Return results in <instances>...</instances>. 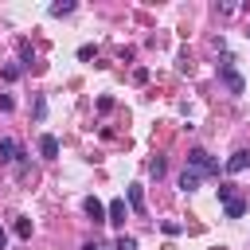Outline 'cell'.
Segmentation results:
<instances>
[{
    "label": "cell",
    "instance_id": "obj_1",
    "mask_svg": "<svg viewBox=\"0 0 250 250\" xmlns=\"http://www.w3.org/2000/svg\"><path fill=\"white\" fill-rule=\"evenodd\" d=\"M188 168L199 172V176H219V160L211 152H203V148H191L188 152Z\"/></svg>",
    "mask_w": 250,
    "mask_h": 250
},
{
    "label": "cell",
    "instance_id": "obj_7",
    "mask_svg": "<svg viewBox=\"0 0 250 250\" xmlns=\"http://www.w3.org/2000/svg\"><path fill=\"white\" fill-rule=\"evenodd\" d=\"M82 207H86V215H90L94 223H105V203H102V199H94V195H90Z\"/></svg>",
    "mask_w": 250,
    "mask_h": 250
},
{
    "label": "cell",
    "instance_id": "obj_19",
    "mask_svg": "<svg viewBox=\"0 0 250 250\" xmlns=\"http://www.w3.org/2000/svg\"><path fill=\"white\" fill-rule=\"evenodd\" d=\"M4 246H8V230L0 227V250H4Z\"/></svg>",
    "mask_w": 250,
    "mask_h": 250
},
{
    "label": "cell",
    "instance_id": "obj_5",
    "mask_svg": "<svg viewBox=\"0 0 250 250\" xmlns=\"http://www.w3.org/2000/svg\"><path fill=\"white\" fill-rule=\"evenodd\" d=\"M39 156H43V160H55V156H59V137L43 133V137H39Z\"/></svg>",
    "mask_w": 250,
    "mask_h": 250
},
{
    "label": "cell",
    "instance_id": "obj_4",
    "mask_svg": "<svg viewBox=\"0 0 250 250\" xmlns=\"http://www.w3.org/2000/svg\"><path fill=\"white\" fill-rule=\"evenodd\" d=\"M129 219V207H125V199H113L109 207H105V223H113V227H121Z\"/></svg>",
    "mask_w": 250,
    "mask_h": 250
},
{
    "label": "cell",
    "instance_id": "obj_3",
    "mask_svg": "<svg viewBox=\"0 0 250 250\" xmlns=\"http://www.w3.org/2000/svg\"><path fill=\"white\" fill-rule=\"evenodd\" d=\"M20 156H23L20 141H12V137H0V164H16Z\"/></svg>",
    "mask_w": 250,
    "mask_h": 250
},
{
    "label": "cell",
    "instance_id": "obj_18",
    "mask_svg": "<svg viewBox=\"0 0 250 250\" xmlns=\"http://www.w3.org/2000/svg\"><path fill=\"white\" fill-rule=\"evenodd\" d=\"M12 105H16V102H12L8 94H0V113H12Z\"/></svg>",
    "mask_w": 250,
    "mask_h": 250
},
{
    "label": "cell",
    "instance_id": "obj_15",
    "mask_svg": "<svg viewBox=\"0 0 250 250\" xmlns=\"http://www.w3.org/2000/svg\"><path fill=\"white\" fill-rule=\"evenodd\" d=\"M20 74H23V66H20V62H8V66H4V78H8V82H16Z\"/></svg>",
    "mask_w": 250,
    "mask_h": 250
},
{
    "label": "cell",
    "instance_id": "obj_21",
    "mask_svg": "<svg viewBox=\"0 0 250 250\" xmlns=\"http://www.w3.org/2000/svg\"><path fill=\"white\" fill-rule=\"evenodd\" d=\"M246 35H250V27H246Z\"/></svg>",
    "mask_w": 250,
    "mask_h": 250
},
{
    "label": "cell",
    "instance_id": "obj_20",
    "mask_svg": "<svg viewBox=\"0 0 250 250\" xmlns=\"http://www.w3.org/2000/svg\"><path fill=\"white\" fill-rule=\"evenodd\" d=\"M82 250H98V242H82Z\"/></svg>",
    "mask_w": 250,
    "mask_h": 250
},
{
    "label": "cell",
    "instance_id": "obj_9",
    "mask_svg": "<svg viewBox=\"0 0 250 250\" xmlns=\"http://www.w3.org/2000/svg\"><path fill=\"white\" fill-rule=\"evenodd\" d=\"M129 211H145V191H141V184L129 188Z\"/></svg>",
    "mask_w": 250,
    "mask_h": 250
},
{
    "label": "cell",
    "instance_id": "obj_6",
    "mask_svg": "<svg viewBox=\"0 0 250 250\" xmlns=\"http://www.w3.org/2000/svg\"><path fill=\"white\" fill-rule=\"evenodd\" d=\"M250 168V148H238L230 160H227V172H246Z\"/></svg>",
    "mask_w": 250,
    "mask_h": 250
},
{
    "label": "cell",
    "instance_id": "obj_14",
    "mask_svg": "<svg viewBox=\"0 0 250 250\" xmlns=\"http://www.w3.org/2000/svg\"><path fill=\"white\" fill-rule=\"evenodd\" d=\"M74 12V4L70 0H62V4H51V16H70Z\"/></svg>",
    "mask_w": 250,
    "mask_h": 250
},
{
    "label": "cell",
    "instance_id": "obj_13",
    "mask_svg": "<svg viewBox=\"0 0 250 250\" xmlns=\"http://www.w3.org/2000/svg\"><path fill=\"white\" fill-rule=\"evenodd\" d=\"M113 250H137V238H129V234H117Z\"/></svg>",
    "mask_w": 250,
    "mask_h": 250
},
{
    "label": "cell",
    "instance_id": "obj_8",
    "mask_svg": "<svg viewBox=\"0 0 250 250\" xmlns=\"http://www.w3.org/2000/svg\"><path fill=\"white\" fill-rule=\"evenodd\" d=\"M199 180H203L199 172H191V168H184V176H180V191H195V188H199Z\"/></svg>",
    "mask_w": 250,
    "mask_h": 250
},
{
    "label": "cell",
    "instance_id": "obj_16",
    "mask_svg": "<svg viewBox=\"0 0 250 250\" xmlns=\"http://www.w3.org/2000/svg\"><path fill=\"white\" fill-rule=\"evenodd\" d=\"M219 199H223V203H230V199H238V195H234V184H219Z\"/></svg>",
    "mask_w": 250,
    "mask_h": 250
},
{
    "label": "cell",
    "instance_id": "obj_12",
    "mask_svg": "<svg viewBox=\"0 0 250 250\" xmlns=\"http://www.w3.org/2000/svg\"><path fill=\"white\" fill-rule=\"evenodd\" d=\"M148 172H152V180H160V176L168 172V164H164V156H156V160L148 164Z\"/></svg>",
    "mask_w": 250,
    "mask_h": 250
},
{
    "label": "cell",
    "instance_id": "obj_2",
    "mask_svg": "<svg viewBox=\"0 0 250 250\" xmlns=\"http://www.w3.org/2000/svg\"><path fill=\"white\" fill-rule=\"evenodd\" d=\"M219 78H223V86H227L230 94H242V90H246V82H242V74L230 66V59H223V62H219Z\"/></svg>",
    "mask_w": 250,
    "mask_h": 250
},
{
    "label": "cell",
    "instance_id": "obj_17",
    "mask_svg": "<svg viewBox=\"0 0 250 250\" xmlns=\"http://www.w3.org/2000/svg\"><path fill=\"white\" fill-rule=\"evenodd\" d=\"M35 117H39V121L47 117V98H35Z\"/></svg>",
    "mask_w": 250,
    "mask_h": 250
},
{
    "label": "cell",
    "instance_id": "obj_10",
    "mask_svg": "<svg viewBox=\"0 0 250 250\" xmlns=\"http://www.w3.org/2000/svg\"><path fill=\"white\" fill-rule=\"evenodd\" d=\"M242 215H246V203L242 199H230L227 203V219H242Z\"/></svg>",
    "mask_w": 250,
    "mask_h": 250
},
{
    "label": "cell",
    "instance_id": "obj_11",
    "mask_svg": "<svg viewBox=\"0 0 250 250\" xmlns=\"http://www.w3.org/2000/svg\"><path fill=\"white\" fill-rule=\"evenodd\" d=\"M12 230H16V238H31V219H16Z\"/></svg>",
    "mask_w": 250,
    "mask_h": 250
}]
</instances>
